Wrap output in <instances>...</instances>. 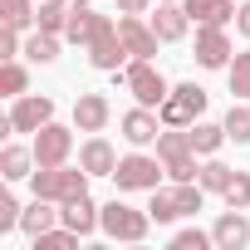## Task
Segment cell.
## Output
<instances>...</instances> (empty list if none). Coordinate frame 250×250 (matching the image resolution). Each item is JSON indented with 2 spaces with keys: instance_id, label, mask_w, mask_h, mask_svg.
<instances>
[{
  "instance_id": "29",
  "label": "cell",
  "mask_w": 250,
  "mask_h": 250,
  "mask_svg": "<svg viewBox=\"0 0 250 250\" xmlns=\"http://www.w3.org/2000/svg\"><path fill=\"white\" fill-rule=\"evenodd\" d=\"M25 88H30L25 64H20V59H5V69H0V93H5V98H20Z\"/></svg>"
},
{
  "instance_id": "25",
  "label": "cell",
  "mask_w": 250,
  "mask_h": 250,
  "mask_svg": "<svg viewBox=\"0 0 250 250\" xmlns=\"http://www.w3.org/2000/svg\"><path fill=\"white\" fill-rule=\"evenodd\" d=\"M230 177H235V167H226L221 157H206V162H201V172H196V182H201L206 191H216V196L230 187Z\"/></svg>"
},
{
  "instance_id": "7",
  "label": "cell",
  "mask_w": 250,
  "mask_h": 250,
  "mask_svg": "<svg viewBox=\"0 0 250 250\" xmlns=\"http://www.w3.org/2000/svg\"><path fill=\"white\" fill-rule=\"evenodd\" d=\"M201 113H206V88H201V83H177V88L167 93V103L157 108L162 128H191Z\"/></svg>"
},
{
  "instance_id": "13",
  "label": "cell",
  "mask_w": 250,
  "mask_h": 250,
  "mask_svg": "<svg viewBox=\"0 0 250 250\" xmlns=\"http://www.w3.org/2000/svg\"><path fill=\"white\" fill-rule=\"evenodd\" d=\"M152 30H157V40H162V44H177V40H187V30H191V15H187V5H182V0H157Z\"/></svg>"
},
{
  "instance_id": "9",
  "label": "cell",
  "mask_w": 250,
  "mask_h": 250,
  "mask_svg": "<svg viewBox=\"0 0 250 250\" xmlns=\"http://www.w3.org/2000/svg\"><path fill=\"white\" fill-rule=\"evenodd\" d=\"M235 49H230V35L226 25H196V64L201 69H230Z\"/></svg>"
},
{
  "instance_id": "2",
  "label": "cell",
  "mask_w": 250,
  "mask_h": 250,
  "mask_svg": "<svg viewBox=\"0 0 250 250\" xmlns=\"http://www.w3.org/2000/svg\"><path fill=\"white\" fill-rule=\"evenodd\" d=\"M30 187H35V196H44V201H69V196H83L88 191V172L83 167H35V177H30Z\"/></svg>"
},
{
  "instance_id": "17",
  "label": "cell",
  "mask_w": 250,
  "mask_h": 250,
  "mask_svg": "<svg viewBox=\"0 0 250 250\" xmlns=\"http://www.w3.org/2000/svg\"><path fill=\"white\" fill-rule=\"evenodd\" d=\"M211 235H216V250H240V245H250V221H245V211H230V206H226V216L211 226Z\"/></svg>"
},
{
  "instance_id": "11",
  "label": "cell",
  "mask_w": 250,
  "mask_h": 250,
  "mask_svg": "<svg viewBox=\"0 0 250 250\" xmlns=\"http://www.w3.org/2000/svg\"><path fill=\"white\" fill-rule=\"evenodd\" d=\"M118 35H123V44H128V54L133 59H152L157 54V30H152V20H143V15H118Z\"/></svg>"
},
{
  "instance_id": "6",
  "label": "cell",
  "mask_w": 250,
  "mask_h": 250,
  "mask_svg": "<svg viewBox=\"0 0 250 250\" xmlns=\"http://www.w3.org/2000/svg\"><path fill=\"white\" fill-rule=\"evenodd\" d=\"M128 44H123V35H118V20H98V35L88 40V64L93 69H103V74H123V69H128Z\"/></svg>"
},
{
  "instance_id": "31",
  "label": "cell",
  "mask_w": 250,
  "mask_h": 250,
  "mask_svg": "<svg viewBox=\"0 0 250 250\" xmlns=\"http://www.w3.org/2000/svg\"><path fill=\"white\" fill-rule=\"evenodd\" d=\"M0 20L15 25V30H30L35 25V5L30 0H0Z\"/></svg>"
},
{
  "instance_id": "26",
  "label": "cell",
  "mask_w": 250,
  "mask_h": 250,
  "mask_svg": "<svg viewBox=\"0 0 250 250\" xmlns=\"http://www.w3.org/2000/svg\"><path fill=\"white\" fill-rule=\"evenodd\" d=\"M147 216H152L157 226H172V221L182 216V206H177V191H162V187H157V191H152V201H147Z\"/></svg>"
},
{
  "instance_id": "22",
  "label": "cell",
  "mask_w": 250,
  "mask_h": 250,
  "mask_svg": "<svg viewBox=\"0 0 250 250\" xmlns=\"http://www.w3.org/2000/svg\"><path fill=\"white\" fill-rule=\"evenodd\" d=\"M98 20H103V15H98L93 5L74 10V15H69V25H64V40H69V44H83V49H88V40L98 35Z\"/></svg>"
},
{
  "instance_id": "18",
  "label": "cell",
  "mask_w": 250,
  "mask_h": 250,
  "mask_svg": "<svg viewBox=\"0 0 250 250\" xmlns=\"http://www.w3.org/2000/svg\"><path fill=\"white\" fill-rule=\"evenodd\" d=\"M49 226H59V201L35 196V201L25 206V216H20V230H25V235H44Z\"/></svg>"
},
{
  "instance_id": "16",
  "label": "cell",
  "mask_w": 250,
  "mask_h": 250,
  "mask_svg": "<svg viewBox=\"0 0 250 250\" xmlns=\"http://www.w3.org/2000/svg\"><path fill=\"white\" fill-rule=\"evenodd\" d=\"M79 167H83L88 177H113V167H118V152H113V143L93 133V138L79 147Z\"/></svg>"
},
{
  "instance_id": "8",
  "label": "cell",
  "mask_w": 250,
  "mask_h": 250,
  "mask_svg": "<svg viewBox=\"0 0 250 250\" xmlns=\"http://www.w3.org/2000/svg\"><path fill=\"white\" fill-rule=\"evenodd\" d=\"M44 123H54V98L44 93H20L10 103V133H40Z\"/></svg>"
},
{
  "instance_id": "1",
  "label": "cell",
  "mask_w": 250,
  "mask_h": 250,
  "mask_svg": "<svg viewBox=\"0 0 250 250\" xmlns=\"http://www.w3.org/2000/svg\"><path fill=\"white\" fill-rule=\"evenodd\" d=\"M157 157H162V167H167L172 182H196V172H201L187 128H162V133H157Z\"/></svg>"
},
{
  "instance_id": "10",
  "label": "cell",
  "mask_w": 250,
  "mask_h": 250,
  "mask_svg": "<svg viewBox=\"0 0 250 250\" xmlns=\"http://www.w3.org/2000/svg\"><path fill=\"white\" fill-rule=\"evenodd\" d=\"M74 152V133L64 128V123H44V128L35 133V162L40 167H64Z\"/></svg>"
},
{
  "instance_id": "37",
  "label": "cell",
  "mask_w": 250,
  "mask_h": 250,
  "mask_svg": "<svg viewBox=\"0 0 250 250\" xmlns=\"http://www.w3.org/2000/svg\"><path fill=\"white\" fill-rule=\"evenodd\" d=\"M113 5H118V15H147L152 0H113Z\"/></svg>"
},
{
  "instance_id": "28",
  "label": "cell",
  "mask_w": 250,
  "mask_h": 250,
  "mask_svg": "<svg viewBox=\"0 0 250 250\" xmlns=\"http://www.w3.org/2000/svg\"><path fill=\"white\" fill-rule=\"evenodd\" d=\"M226 79H230V93L250 103V49H240V54L230 59V69H226Z\"/></svg>"
},
{
  "instance_id": "27",
  "label": "cell",
  "mask_w": 250,
  "mask_h": 250,
  "mask_svg": "<svg viewBox=\"0 0 250 250\" xmlns=\"http://www.w3.org/2000/svg\"><path fill=\"white\" fill-rule=\"evenodd\" d=\"M79 240H83V235H79V230H69V226L59 221V226H49L44 235H35V250H74Z\"/></svg>"
},
{
  "instance_id": "19",
  "label": "cell",
  "mask_w": 250,
  "mask_h": 250,
  "mask_svg": "<svg viewBox=\"0 0 250 250\" xmlns=\"http://www.w3.org/2000/svg\"><path fill=\"white\" fill-rule=\"evenodd\" d=\"M187 138H191L196 157H216L221 143H226V123H206V118H196L191 128H187Z\"/></svg>"
},
{
  "instance_id": "34",
  "label": "cell",
  "mask_w": 250,
  "mask_h": 250,
  "mask_svg": "<svg viewBox=\"0 0 250 250\" xmlns=\"http://www.w3.org/2000/svg\"><path fill=\"white\" fill-rule=\"evenodd\" d=\"M206 245H216V235L211 230H196V226H187V230L172 235V250H206Z\"/></svg>"
},
{
  "instance_id": "5",
  "label": "cell",
  "mask_w": 250,
  "mask_h": 250,
  "mask_svg": "<svg viewBox=\"0 0 250 250\" xmlns=\"http://www.w3.org/2000/svg\"><path fill=\"white\" fill-rule=\"evenodd\" d=\"M162 172H167L162 157L128 152V157H118V167H113V187H118V191H157Z\"/></svg>"
},
{
  "instance_id": "30",
  "label": "cell",
  "mask_w": 250,
  "mask_h": 250,
  "mask_svg": "<svg viewBox=\"0 0 250 250\" xmlns=\"http://www.w3.org/2000/svg\"><path fill=\"white\" fill-rule=\"evenodd\" d=\"M226 138L230 143H250V103H230V113H226Z\"/></svg>"
},
{
  "instance_id": "24",
  "label": "cell",
  "mask_w": 250,
  "mask_h": 250,
  "mask_svg": "<svg viewBox=\"0 0 250 250\" xmlns=\"http://www.w3.org/2000/svg\"><path fill=\"white\" fill-rule=\"evenodd\" d=\"M69 5L64 0H40V10H35V25L40 30H49V35H64V25H69Z\"/></svg>"
},
{
  "instance_id": "15",
  "label": "cell",
  "mask_w": 250,
  "mask_h": 250,
  "mask_svg": "<svg viewBox=\"0 0 250 250\" xmlns=\"http://www.w3.org/2000/svg\"><path fill=\"white\" fill-rule=\"evenodd\" d=\"M98 216H103V206H93L88 191H83V196H69V201L59 206V221H64L69 230H79V235H93V230H98Z\"/></svg>"
},
{
  "instance_id": "39",
  "label": "cell",
  "mask_w": 250,
  "mask_h": 250,
  "mask_svg": "<svg viewBox=\"0 0 250 250\" xmlns=\"http://www.w3.org/2000/svg\"><path fill=\"white\" fill-rule=\"evenodd\" d=\"M64 5H69V10H83V5H88V0H64Z\"/></svg>"
},
{
  "instance_id": "20",
  "label": "cell",
  "mask_w": 250,
  "mask_h": 250,
  "mask_svg": "<svg viewBox=\"0 0 250 250\" xmlns=\"http://www.w3.org/2000/svg\"><path fill=\"white\" fill-rule=\"evenodd\" d=\"M35 147H5V152H0V177H5V182H25V177H35Z\"/></svg>"
},
{
  "instance_id": "4",
  "label": "cell",
  "mask_w": 250,
  "mask_h": 250,
  "mask_svg": "<svg viewBox=\"0 0 250 250\" xmlns=\"http://www.w3.org/2000/svg\"><path fill=\"white\" fill-rule=\"evenodd\" d=\"M147 226H152V216L138 211V206H128V201H108L103 216H98V230H103L108 240H128V245L147 240Z\"/></svg>"
},
{
  "instance_id": "35",
  "label": "cell",
  "mask_w": 250,
  "mask_h": 250,
  "mask_svg": "<svg viewBox=\"0 0 250 250\" xmlns=\"http://www.w3.org/2000/svg\"><path fill=\"white\" fill-rule=\"evenodd\" d=\"M20 216H25V211H20V201L5 191V196H0V235H5V230H15V226H20Z\"/></svg>"
},
{
  "instance_id": "3",
  "label": "cell",
  "mask_w": 250,
  "mask_h": 250,
  "mask_svg": "<svg viewBox=\"0 0 250 250\" xmlns=\"http://www.w3.org/2000/svg\"><path fill=\"white\" fill-rule=\"evenodd\" d=\"M123 88H128L133 103H143V108H162L167 93H172V83L157 74L152 59H128V69H123Z\"/></svg>"
},
{
  "instance_id": "32",
  "label": "cell",
  "mask_w": 250,
  "mask_h": 250,
  "mask_svg": "<svg viewBox=\"0 0 250 250\" xmlns=\"http://www.w3.org/2000/svg\"><path fill=\"white\" fill-rule=\"evenodd\" d=\"M172 191H177L182 216H196V211H201V201H206V187H201V182H177Z\"/></svg>"
},
{
  "instance_id": "21",
  "label": "cell",
  "mask_w": 250,
  "mask_h": 250,
  "mask_svg": "<svg viewBox=\"0 0 250 250\" xmlns=\"http://www.w3.org/2000/svg\"><path fill=\"white\" fill-rule=\"evenodd\" d=\"M182 5H187L191 25H226V20H235L230 0H182Z\"/></svg>"
},
{
  "instance_id": "14",
  "label": "cell",
  "mask_w": 250,
  "mask_h": 250,
  "mask_svg": "<svg viewBox=\"0 0 250 250\" xmlns=\"http://www.w3.org/2000/svg\"><path fill=\"white\" fill-rule=\"evenodd\" d=\"M108 118H113V103L103 93H79L74 98V128L79 133H103Z\"/></svg>"
},
{
  "instance_id": "36",
  "label": "cell",
  "mask_w": 250,
  "mask_h": 250,
  "mask_svg": "<svg viewBox=\"0 0 250 250\" xmlns=\"http://www.w3.org/2000/svg\"><path fill=\"white\" fill-rule=\"evenodd\" d=\"M15 54H25V44H20V30L5 25V35H0V59H15Z\"/></svg>"
},
{
  "instance_id": "38",
  "label": "cell",
  "mask_w": 250,
  "mask_h": 250,
  "mask_svg": "<svg viewBox=\"0 0 250 250\" xmlns=\"http://www.w3.org/2000/svg\"><path fill=\"white\" fill-rule=\"evenodd\" d=\"M235 30H240V35H245V40H250V0H245V5H240V10H235Z\"/></svg>"
},
{
  "instance_id": "33",
  "label": "cell",
  "mask_w": 250,
  "mask_h": 250,
  "mask_svg": "<svg viewBox=\"0 0 250 250\" xmlns=\"http://www.w3.org/2000/svg\"><path fill=\"white\" fill-rule=\"evenodd\" d=\"M221 196H226V206H230V211H250V172H235V177H230V187H226Z\"/></svg>"
},
{
  "instance_id": "12",
  "label": "cell",
  "mask_w": 250,
  "mask_h": 250,
  "mask_svg": "<svg viewBox=\"0 0 250 250\" xmlns=\"http://www.w3.org/2000/svg\"><path fill=\"white\" fill-rule=\"evenodd\" d=\"M123 143H133V147H147V143H157V133H162V118H157V108H128L123 113Z\"/></svg>"
},
{
  "instance_id": "23",
  "label": "cell",
  "mask_w": 250,
  "mask_h": 250,
  "mask_svg": "<svg viewBox=\"0 0 250 250\" xmlns=\"http://www.w3.org/2000/svg\"><path fill=\"white\" fill-rule=\"evenodd\" d=\"M59 44H64V35L35 30V35L25 40V59H30V64H54V59H59Z\"/></svg>"
}]
</instances>
